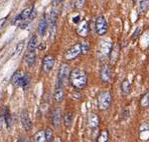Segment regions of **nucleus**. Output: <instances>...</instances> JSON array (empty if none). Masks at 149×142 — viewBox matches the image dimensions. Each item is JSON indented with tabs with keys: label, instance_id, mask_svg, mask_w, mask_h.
I'll return each mask as SVG.
<instances>
[{
	"label": "nucleus",
	"instance_id": "nucleus-1",
	"mask_svg": "<svg viewBox=\"0 0 149 142\" xmlns=\"http://www.w3.org/2000/svg\"><path fill=\"white\" fill-rule=\"evenodd\" d=\"M70 83L76 89L85 88L88 83L87 73L82 69H74L71 72V75H70Z\"/></svg>",
	"mask_w": 149,
	"mask_h": 142
},
{
	"label": "nucleus",
	"instance_id": "nucleus-2",
	"mask_svg": "<svg viewBox=\"0 0 149 142\" xmlns=\"http://www.w3.org/2000/svg\"><path fill=\"white\" fill-rule=\"evenodd\" d=\"M98 107L100 110L105 111L109 109L112 103V94L110 91H102L98 95Z\"/></svg>",
	"mask_w": 149,
	"mask_h": 142
},
{
	"label": "nucleus",
	"instance_id": "nucleus-3",
	"mask_svg": "<svg viewBox=\"0 0 149 142\" xmlns=\"http://www.w3.org/2000/svg\"><path fill=\"white\" fill-rule=\"evenodd\" d=\"M71 68L69 64L63 63L58 70V86H63L70 80V75H71Z\"/></svg>",
	"mask_w": 149,
	"mask_h": 142
},
{
	"label": "nucleus",
	"instance_id": "nucleus-4",
	"mask_svg": "<svg viewBox=\"0 0 149 142\" xmlns=\"http://www.w3.org/2000/svg\"><path fill=\"white\" fill-rule=\"evenodd\" d=\"M34 7L33 6H29V7H26L25 9H23L21 11L20 14H18L16 17H15L14 21H13V24L18 23V22H23V24H21V27L24 28V26H26L27 24V20H31L30 19V16H31V13L33 12Z\"/></svg>",
	"mask_w": 149,
	"mask_h": 142
},
{
	"label": "nucleus",
	"instance_id": "nucleus-5",
	"mask_svg": "<svg viewBox=\"0 0 149 142\" xmlns=\"http://www.w3.org/2000/svg\"><path fill=\"white\" fill-rule=\"evenodd\" d=\"M95 29L96 32H97L98 35L102 36L105 35L108 31V25H107V21L105 19V17L103 15H100V16L97 17L95 22Z\"/></svg>",
	"mask_w": 149,
	"mask_h": 142
},
{
	"label": "nucleus",
	"instance_id": "nucleus-6",
	"mask_svg": "<svg viewBox=\"0 0 149 142\" xmlns=\"http://www.w3.org/2000/svg\"><path fill=\"white\" fill-rule=\"evenodd\" d=\"M81 53H82V50H81V44H79L78 43V44H74V46L69 48V49L65 51L63 57H65V60H74V58L78 57Z\"/></svg>",
	"mask_w": 149,
	"mask_h": 142
},
{
	"label": "nucleus",
	"instance_id": "nucleus-7",
	"mask_svg": "<svg viewBox=\"0 0 149 142\" xmlns=\"http://www.w3.org/2000/svg\"><path fill=\"white\" fill-rule=\"evenodd\" d=\"M120 50H121L120 44L118 42H115L111 48L110 53H109V55H110V64L111 65H114L118 61V59H119Z\"/></svg>",
	"mask_w": 149,
	"mask_h": 142
},
{
	"label": "nucleus",
	"instance_id": "nucleus-8",
	"mask_svg": "<svg viewBox=\"0 0 149 142\" xmlns=\"http://www.w3.org/2000/svg\"><path fill=\"white\" fill-rule=\"evenodd\" d=\"M54 65V57L52 55H45L42 59V65H41V68H42V71L45 73H49L50 70L52 69Z\"/></svg>",
	"mask_w": 149,
	"mask_h": 142
},
{
	"label": "nucleus",
	"instance_id": "nucleus-9",
	"mask_svg": "<svg viewBox=\"0 0 149 142\" xmlns=\"http://www.w3.org/2000/svg\"><path fill=\"white\" fill-rule=\"evenodd\" d=\"M20 120H21V124H22L23 128H24L26 131H30L32 129L31 120L29 118V115H28L27 110H25V109H23V110L21 111Z\"/></svg>",
	"mask_w": 149,
	"mask_h": 142
},
{
	"label": "nucleus",
	"instance_id": "nucleus-10",
	"mask_svg": "<svg viewBox=\"0 0 149 142\" xmlns=\"http://www.w3.org/2000/svg\"><path fill=\"white\" fill-rule=\"evenodd\" d=\"M100 76L102 81L104 82H109L112 78V70L110 65H103L101 67V71H100Z\"/></svg>",
	"mask_w": 149,
	"mask_h": 142
},
{
	"label": "nucleus",
	"instance_id": "nucleus-11",
	"mask_svg": "<svg viewBox=\"0 0 149 142\" xmlns=\"http://www.w3.org/2000/svg\"><path fill=\"white\" fill-rule=\"evenodd\" d=\"M89 32H90L89 22L86 20H83L82 22L79 24L78 27H77V33L81 37H87L89 35Z\"/></svg>",
	"mask_w": 149,
	"mask_h": 142
},
{
	"label": "nucleus",
	"instance_id": "nucleus-12",
	"mask_svg": "<svg viewBox=\"0 0 149 142\" xmlns=\"http://www.w3.org/2000/svg\"><path fill=\"white\" fill-rule=\"evenodd\" d=\"M56 19H58V13L56 10H52L49 18V30L52 37L56 36Z\"/></svg>",
	"mask_w": 149,
	"mask_h": 142
},
{
	"label": "nucleus",
	"instance_id": "nucleus-13",
	"mask_svg": "<svg viewBox=\"0 0 149 142\" xmlns=\"http://www.w3.org/2000/svg\"><path fill=\"white\" fill-rule=\"evenodd\" d=\"M23 79H24V73L21 70H17L11 77V83L14 86H22Z\"/></svg>",
	"mask_w": 149,
	"mask_h": 142
},
{
	"label": "nucleus",
	"instance_id": "nucleus-14",
	"mask_svg": "<svg viewBox=\"0 0 149 142\" xmlns=\"http://www.w3.org/2000/svg\"><path fill=\"white\" fill-rule=\"evenodd\" d=\"M54 99L56 103H61L65 99V91H63V86H56L54 94Z\"/></svg>",
	"mask_w": 149,
	"mask_h": 142
},
{
	"label": "nucleus",
	"instance_id": "nucleus-15",
	"mask_svg": "<svg viewBox=\"0 0 149 142\" xmlns=\"http://www.w3.org/2000/svg\"><path fill=\"white\" fill-rule=\"evenodd\" d=\"M61 119H62V112H61V109L60 108L54 109V113H52V118L54 126L58 127L61 124Z\"/></svg>",
	"mask_w": 149,
	"mask_h": 142
},
{
	"label": "nucleus",
	"instance_id": "nucleus-16",
	"mask_svg": "<svg viewBox=\"0 0 149 142\" xmlns=\"http://www.w3.org/2000/svg\"><path fill=\"white\" fill-rule=\"evenodd\" d=\"M88 122H89V125L91 126L92 128H97L100 124L99 117H98V115L95 114V113H91V114H89Z\"/></svg>",
	"mask_w": 149,
	"mask_h": 142
},
{
	"label": "nucleus",
	"instance_id": "nucleus-17",
	"mask_svg": "<svg viewBox=\"0 0 149 142\" xmlns=\"http://www.w3.org/2000/svg\"><path fill=\"white\" fill-rule=\"evenodd\" d=\"M36 51H29L28 50L27 53L25 54V62L28 64V66H32L36 62Z\"/></svg>",
	"mask_w": 149,
	"mask_h": 142
},
{
	"label": "nucleus",
	"instance_id": "nucleus-18",
	"mask_svg": "<svg viewBox=\"0 0 149 142\" xmlns=\"http://www.w3.org/2000/svg\"><path fill=\"white\" fill-rule=\"evenodd\" d=\"M149 9V0H140L138 4V11L139 14H144Z\"/></svg>",
	"mask_w": 149,
	"mask_h": 142
},
{
	"label": "nucleus",
	"instance_id": "nucleus-19",
	"mask_svg": "<svg viewBox=\"0 0 149 142\" xmlns=\"http://www.w3.org/2000/svg\"><path fill=\"white\" fill-rule=\"evenodd\" d=\"M121 91L124 95H128L131 92V83L128 79H124L121 83Z\"/></svg>",
	"mask_w": 149,
	"mask_h": 142
},
{
	"label": "nucleus",
	"instance_id": "nucleus-20",
	"mask_svg": "<svg viewBox=\"0 0 149 142\" xmlns=\"http://www.w3.org/2000/svg\"><path fill=\"white\" fill-rule=\"evenodd\" d=\"M47 26H49V24H47V18L43 17L40 20V22H39V27H38L39 33H40L41 36H43L45 34V32H47Z\"/></svg>",
	"mask_w": 149,
	"mask_h": 142
},
{
	"label": "nucleus",
	"instance_id": "nucleus-21",
	"mask_svg": "<svg viewBox=\"0 0 149 142\" xmlns=\"http://www.w3.org/2000/svg\"><path fill=\"white\" fill-rule=\"evenodd\" d=\"M37 43H38L37 42V37H36V35H33L29 39L27 50H29V51H36V49L37 47Z\"/></svg>",
	"mask_w": 149,
	"mask_h": 142
},
{
	"label": "nucleus",
	"instance_id": "nucleus-22",
	"mask_svg": "<svg viewBox=\"0 0 149 142\" xmlns=\"http://www.w3.org/2000/svg\"><path fill=\"white\" fill-rule=\"evenodd\" d=\"M140 107H142V108H148L149 107V91L142 95L141 99H140Z\"/></svg>",
	"mask_w": 149,
	"mask_h": 142
},
{
	"label": "nucleus",
	"instance_id": "nucleus-23",
	"mask_svg": "<svg viewBox=\"0 0 149 142\" xmlns=\"http://www.w3.org/2000/svg\"><path fill=\"white\" fill-rule=\"evenodd\" d=\"M97 142H107L109 141V132L108 130H102L99 136L97 137Z\"/></svg>",
	"mask_w": 149,
	"mask_h": 142
},
{
	"label": "nucleus",
	"instance_id": "nucleus-24",
	"mask_svg": "<svg viewBox=\"0 0 149 142\" xmlns=\"http://www.w3.org/2000/svg\"><path fill=\"white\" fill-rule=\"evenodd\" d=\"M33 140L36 142H43L47 141V138H45V131H38L37 133H36L33 136Z\"/></svg>",
	"mask_w": 149,
	"mask_h": 142
},
{
	"label": "nucleus",
	"instance_id": "nucleus-25",
	"mask_svg": "<svg viewBox=\"0 0 149 142\" xmlns=\"http://www.w3.org/2000/svg\"><path fill=\"white\" fill-rule=\"evenodd\" d=\"M4 120H5V123L7 125L8 128L11 127V124H12V120H11V115L9 113V110L7 108L4 109Z\"/></svg>",
	"mask_w": 149,
	"mask_h": 142
},
{
	"label": "nucleus",
	"instance_id": "nucleus-26",
	"mask_svg": "<svg viewBox=\"0 0 149 142\" xmlns=\"http://www.w3.org/2000/svg\"><path fill=\"white\" fill-rule=\"evenodd\" d=\"M63 122H65V127H70L72 125V123H73V114L72 113H68L67 115H65Z\"/></svg>",
	"mask_w": 149,
	"mask_h": 142
},
{
	"label": "nucleus",
	"instance_id": "nucleus-27",
	"mask_svg": "<svg viewBox=\"0 0 149 142\" xmlns=\"http://www.w3.org/2000/svg\"><path fill=\"white\" fill-rule=\"evenodd\" d=\"M23 48H24V41H20V42L17 44V46H16V49H15V52H14V54L13 55L14 56H17V55H19V54L21 53V51L23 50Z\"/></svg>",
	"mask_w": 149,
	"mask_h": 142
},
{
	"label": "nucleus",
	"instance_id": "nucleus-28",
	"mask_svg": "<svg viewBox=\"0 0 149 142\" xmlns=\"http://www.w3.org/2000/svg\"><path fill=\"white\" fill-rule=\"evenodd\" d=\"M89 49H90L89 42L85 41V42L81 43V50H82V54H87L88 51H89Z\"/></svg>",
	"mask_w": 149,
	"mask_h": 142
},
{
	"label": "nucleus",
	"instance_id": "nucleus-29",
	"mask_svg": "<svg viewBox=\"0 0 149 142\" xmlns=\"http://www.w3.org/2000/svg\"><path fill=\"white\" fill-rule=\"evenodd\" d=\"M29 83H30V76L29 74H24V79H23V83H22V86L23 89H27V87L29 86Z\"/></svg>",
	"mask_w": 149,
	"mask_h": 142
},
{
	"label": "nucleus",
	"instance_id": "nucleus-30",
	"mask_svg": "<svg viewBox=\"0 0 149 142\" xmlns=\"http://www.w3.org/2000/svg\"><path fill=\"white\" fill-rule=\"evenodd\" d=\"M45 138H47V141H52L54 139V133H52V130L50 128H47L45 130Z\"/></svg>",
	"mask_w": 149,
	"mask_h": 142
},
{
	"label": "nucleus",
	"instance_id": "nucleus-31",
	"mask_svg": "<svg viewBox=\"0 0 149 142\" xmlns=\"http://www.w3.org/2000/svg\"><path fill=\"white\" fill-rule=\"evenodd\" d=\"M87 0H76L74 1V7L77 9H82L85 6V3H86Z\"/></svg>",
	"mask_w": 149,
	"mask_h": 142
},
{
	"label": "nucleus",
	"instance_id": "nucleus-32",
	"mask_svg": "<svg viewBox=\"0 0 149 142\" xmlns=\"http://www.w3.org/2000/svg\"><path fill=\"white\" fill-rule=\"evenodd\" d=\"M139 34H141V29H140V28L138 27L137 29L135 30L134 33H133V36H132V39H133V40H135V39H136L137 37L139 36Z\"/></svg>",
	"mask_w": 149,
	"mask_h": 142
},
{
	"label": "nucleus",
	"instance_id": "nucleus-33",
	"mask_svg": "<svg viewBox=\"0 0 149 142\" xmlns=\"http://www.w3.org/2000/svg\"><path fill=\"white\" fill-rule=\"evenodd\" d=\"M3 119H4V117L0 116V131H1V129H2V125H3Z\"/></svg>",
	"mask_w": 149,
	"mask_h": 142
},
{
	"label": "nucleus",
	"instance_id": "nucleus-34",
	"mask_svg": "<svg viewBox=\"0 0 149 142\" xmlns=\"http://www.w3.org/2000/svg\"><path fill=\"white\" fill-rule=\"evenodd\" d=\"M80 18H81L80 16H77V17H74L73 21H74V23H78V22H80V21H81V20H80Z\"/></svg>",
	"mask_w": 149,
	"mask_h": 142
},
{
	"label": "nucleus",
	"instance_id": "nucleus-35",
	"mask_svg": "<svg viewBox=\"0 0 149 142\" xmlns=\"http://www.w3.org/2000/svg\"><path fill=\"white\" fill-rule=\"evenodd\" d=\"M63 0H54V5H58V4H60L61 2H63Z\"/></svg>",
	"mask_w": 149,
	"mask_h": 142
},
{
	"label": "nucleus",
	"instance_id": "nucleus-36",
	"mask_svg": "<svg viewBox=\"0 0 149 142\" xmlns=\"http://www.w3.org/2000/svg\"><path fill=\"white\" fill-rule=\"evenodd\" d=\"M5 20H6V18H2L1 20H0V28L2 27V25H3V23L5 22Z\"/></svg>",
	"mask_w": 149,
	"mask_h": 142
},
{
	"label": "nucleus",
	"instance_id": "nucleus-37",
	"mask_svg": "<svg viewBox=\"0 0 149 142\" xmlns=\"http://www.w3.org/2000/svg\"><path fill=\"white\" fill-rule=\"evenodd\" d=\"M45 43H42L41 45H39V49H45Z\"/></svg>",
	"mask_w": 149,
	"mask_h": 142
},
{
	"label": "nucleus",
	"instance_id": "nucleus-38",
	"mask_svg": "<svg viewBox=\"0 0 149 142\" xmlns=\"http://www.w3.org/2000/svg\"><path fill=\"white\" fill-rule=\"evenodd\" d=\"M133 2H136V0H133Z\"/></svg>",
	"mask_w": 149,
	"mask_h": 142
}]
</instances>
